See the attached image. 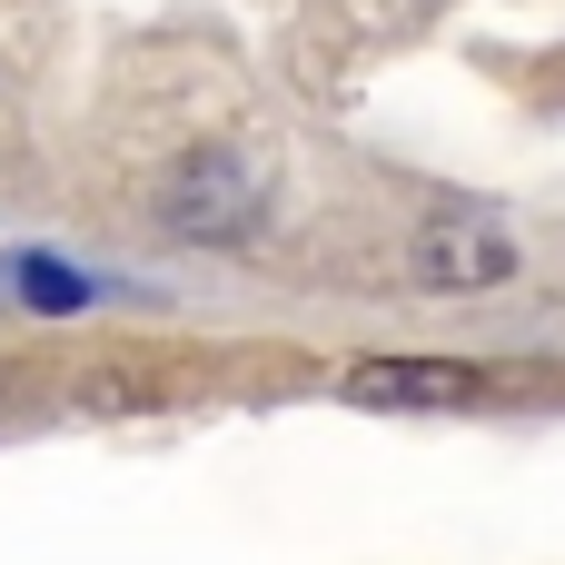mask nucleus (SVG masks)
I'll use <instances>...</instances> for the list:
<instances>
[{
	"label": "nucleus",
	"mask_w": 565,
	"mask_h": 565,
	"mask_svg": "<svg viewBox=\"0 0 565 565\" xmlns=\"http://www.w3.org/2000/svg\"><path fill=\"white\" fill-rule=\"evenodd\" d=\"M348 397L358 407H477L487 377L457 358H367V367H348Z\"/></svg>",
	"instance_id": "nucleus-3"
},
{
	"label": "nucleus",
	"mask_w": 565,
	"mask_h": 565,
	"mask_svg": "<svg viewBox=\"0 0 565 565\" xmlns=\"http://www.w3.org/2000/svg\"><path fill=\"white\" fill-rule=\"evenodd\" d=\"M417 278H427V288H497V278H516V238H507L497 218L447 209V218L417 228Z\"/></svg>",
	"instance_id": "nucleus-2"
},
{
	"label": "nucleus",
	"mask_w": 565,
	"mask_h": 565,
	"mask_svg": "<svg viewBox=\"0 0 565 565\" xmlns=\"http://www.w3.org/2000/svg\"><path fill=\"white\" fill-rule=\"evenodd\" d=\"M20 298H30V308H79L89 278H70L60 258H20Z\"/></svg>",
	"instance_id": "nucleus-4"
},
{
	"label": "nucleus",
	"mask_w": 565,
	"mask_h": 565,
	"mask_svg": "<svg viewBox=\"0 0 565 565\" xmlns=\"http://www.w3.org/2000/svg\"><path fill=\"white\" fill-rule=\"evenodd\" d=\"M159 218H169L179 238H238V228L258 218V179H248V159H228V149L179 159L169 189H159Z\"/></svg>",
	"instance_id": "nucleus-1"
}]
</instances>
